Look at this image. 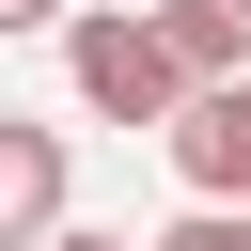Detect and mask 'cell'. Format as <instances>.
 Masks as SVG:
<instances>
[{
	"instance_id": "cell-1",
	"label": "cell",
	"mask_w": 251,
	"mask_h": 251,
	"mask_svg": "<svg viewBox=\"0 0 251 251\" xmlns=\"http://www.w3.org/2000/svg\"><path fill=\"white\" fill-rule=\"evenodd\" d=\"M63 78H78V110H110V126H173V110H188L173 16H63Z\"/></svg>"
},
{
	"instance_id": "cell-2",
	"label": "cell",
	"mask_w": 251,
	"mask_h": 251,
	"mask_svg": "<svg viewBox=\"0 0 251 251\" xmlns=\"http://www.w3.org/2000/svg\"><path fill=\"white\" fill-rule=\"evenodd\" d=\"M157 141H173V173H188L204 204H251V63H235V78H188V110H173Z\"/></svg>"
},
{
	"instance_id": "cell-3",
	"label": "cell",
	"mask_w": 251,
	"mask_h": 251,
	"mask_svg": "<svg viewBox=\"0 0 251 251\" xmlns=\"http://www.w3.org/2000/svg\"><path fill=\"white\" fill-rule=\"evenodd\" d=\"M63 220V126H0V251H31Z\"/></svg>"
},
{
	"instance_id": "cell-4",
	"label": "cell",
	"mask_w": 251,
	"mask_h": 251,
	"mask_svg": "<svg viewBox=\"0 0 251 251\" xmlns=\"http://www.w3.org/2000/svg\"><path fill=\"white\" fill-rule=\"evenodd\" d=\"M157 16H173L188 78H235V63H251V0H157Z\"/></svg>"
},
{
	"instance_id": "cell-5",
	"label": "cell",
	"mask_w": 251,
	"mask_h": 251,
	"mask_svg": "<svg viewBox=\"0 0 251 251\" xmlns=\"http://www.w3.org/2000/svg\"><path fill=\"white\" fill-rule=\"evenodd\" d=\"M157 251H251V204H204V188H188V220H173Z\"/></svg>"
},
{
	"instance_id": "cell-6",
	"label": "cell",
	"mask_w": 251,
	"mask_h": 251,
	"mask_svg": "<svg viewBox=\"0 0 251 251\" xmlns=\"http://www.w3.org/2000/svg\"><path fill=\"white\" fill-rule=\"evenodd\" d=\"M31 251H126V235H78V220H47V235H31Z\"/></svg>"
},
{
	"instance_id": "cell-7",
	"label": "cell",
	"mask_w": 251,
	"mask_h": 251,
	"mask_svg": "<svg viewBox=\"0 0 251 251\" xmlns=\"http://www.w3.org/2000/svg\"><path fill=\"white\" fill-rule=\"evenodd\" d=\"M47 16H63V0H0V47H16V31H47Z\"/></svg>"
}]
</instances>
